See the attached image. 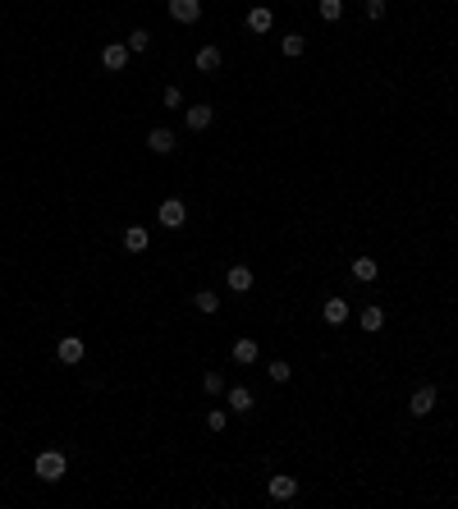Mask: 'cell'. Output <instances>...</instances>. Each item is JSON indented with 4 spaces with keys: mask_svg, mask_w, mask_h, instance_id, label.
Instances as JSON below:
<instances>
[{
    "mask_svg": "<svg viewBox=\"0 0 458 509\" xmlns=\"http://www.w3.org/2000/svg\"><path fill=\"white\" fill-rule=\"evenodd\" d=\"M321 317H326V326H344V321H349V303L339 299H326V308H321Z\"/></svg>",
    "mask_w": 458,
    "mask_h": 509,
    "instance_id": "obj_11",
    "label": "cell"
},
{
    "mask_svg": "<svg viewBox=\"0 0 458 509\" xmlns=\"http://www.w3.org/2000/svg\"><path fill=\"white\" fill-rule=\"evenodd\" d=\"M193 65H197V74H220V46H202Z\"/></svg>",
    "mask_w": 458,
    "mask_h": 509,
    "instance_id": "obj_12",
    "label": "cell"
},
{
    "mask_svg": "<svg viewBox=\"0 0 458 509\" xmlns=\"http://www.w3.org/2000/svg\"><path fill=\"white\" fill-rule=\"evenodd\" d=\"M229 358H234L239 367H252L257 358H262V349H257V340H248V335H243V340L229 344Z\"/></svg>",
    "mask_w": 458,
    "mask_h": 509,
    "instance_id": "obj_5",
    "label": "cell"
},
{
    "mask_svg": "<svg viewBox=\"0 0 458 509\" xmlns=\"http://www.w3.org/2000/svg\"><path fill=\"white\" fill-rule=\"evenodd\" d=\"M211 115H216V111H211V106H207V101H197V106H188V111H184V120H188V129H207V124H211Z\"/></svg>",
    "mask_w": 458,
    "mask_h": 509,
    "instance_id": "obj_14",
    "label": "cell"
},
{
    "mask_svg": "<svg viewBox=\"0 0 458 509\" xmlns=\"http://www.w3.org/2000/svg\"><path fill=\"white\" fill-rule=\"evenodd\" d=\"M266 377H271V381H280V386H284V381L294 377V367L284 363V358H271V363H266Z\"/></svg>",
    "mask_w": 458,
    "mask_h": 509,
    "instance_id": "obj_20",
    "label": "cell"
},
{
    "mask_svg": "<svg viewBox=\"0 0 458 509\" xmlns=\"http://www.w3.org/2000/svg\"><path fill=\"white\" fill-rule=\"evenodd\" d=\"M431 409H436V386L413 390V399H408V413H413V418H426Z\"/></svg>",
    "mask_w": 458,
    "mask_h": 509,
    "instance_id": "obj_7",
    "label": "cell"
},
{
    "mask_svg": "<svg viewBox=\"0 0 458 509\" xmlns=\"http://www.w3.org/2000/svg\"><path fill=\"white\" fill-rule=\"evenodd\" d=\"M280 51H284V56H289V60H298V56H303V51H307V37H303V33H289V37H284V42H280Z\"/></svg>",
    "mask_w": 458,
    "mask_h": 509,
    "instance_id": "obj_19",
    "label": "cell"
},
{
    "mask_svg": "<svg viewBox=\"0 0 458 509\" xmlns=\"http://www.w3.org/2000/svg\"><path fill=\"white\" fill-rule=\"evenodd\" d=\"M376 271H381V266H376V257H353V276H358V280H367V285H371V280H376Z\"/></svg>",
    "mask_w": 458,
    "mask_h": 509,
    "instance_id": "obj_18",
    "label": "cell"
},
{
    "mask_svg": "<svg viewBox=\"0 0 458 509\" xmlns=\"http://www.w3.org/2000/svg\"><path fill=\"white\" fill-rule=\"evenodd\" d=\"M202 390H207V395H225V377H220V372H207V377H202Z\"/></svg>",
    "mask_w": 458,
    "mask_h": 509,
    "instance_id": "obj_24",
    "label": "cell"
},
{
    "mask_svg": "<svg viewBox=\"0 0 458 509\" xmlns=\"http://www.w3.org/2000/svg\"><path fill=\"white\" fill-rule=\"evenodd\" d=\"M225 280H229V289H234V294H248V289H252V271H248V266H229Z\"/></svg>",
    "mask_w": 458,
    "mask_h": 509,
    "instance_id": "obj_15",
    "label": "cell"
},
{
    "mask_svg": "<svg viewBox=\"0 0 458 509\" xmlns=\"http://www.w3.org/2000/svg\"><path fill=\"white\" fill-rule=\"evenodd\" d=\"M317 10H321V19H326V23H339V19H344V0H321Z\"/></svg>",
    "mask_w": 458,
    "mask_h": 509,
    "instance_id": "obj_21",
    "label": "cell"
},
{
    "mask_svg": "<svg viewBox=\"0 0 458 509\" xmlns=\"http://www.w3.org/2000/svg\"><path fill=\"white\" fill-rule=\"evenodd\" d=\"M362 14H367L371 23H376V19H385V0H362Z\"/></svg>",
    "mask_w": 458,
    "mask_h": 509,
    "instance_id": "obj_26",
    "label": "cell"
},
{
    "mask_svg": "<svg viewBox=\"0 0 458 509\" xmlns=\"http://www.w3.org/2000/svg\"><path fill=\"white\" fill-rule=\"evenodd\" d=\"M165 106H170V111H179V106H184V92H179V88H165Z\"/></svg>",
    "mask_w": 458,
    "mask_h": 509,
    "instance_id": "obj_27",
    "label": "cell"
},
{
    "mask_svg": "<svg viewBox=\"0 0 458 509\" xmlns=\"http://www.w3.org/2000/svg\"><path fill=\"white\" fill-rule=\"evenodd\" d=\"M147 46H152V33H147V28H133L129 33V51H147Z\"/></svg>",
    "mask_w": 458,
    "mask_h": 509,
    "instance_id": "obj_23",
    "label": "cell"
},
{
    "mask_svg": "<svg viewBox=\"0 0 458 509\" xmlns=\"http://www.w3.org/2000/svg\"><path fill=\"white\" fill-rule=\"evenodd\" d=\"M147 239H152V234L142 230V225H129V230H124V248H129V253H147Z\"/></svg>",
    "mask_w": 458,
    "mask_h": 509,
    "instance_id": "obj_16",
    "label": "cell"
},
{
    "mask_svg": "<svg viewBox=\"0 0 458 509\" xmlns=\"http://www.w3.org/2000/svg\"><path fill=\"white\" fill-rule=\"evenodd\" d=\"M229 409H234V413H252V409H257L252 390L248 386H229Z\"/></svg>",
    "mask_w": 458,
    "mask_h": 509,
    "instance_id": "obj_13",
    "label": "cell"
},
{
    "mask_svg": "<svg viewBox=\"0 0 458 509\" xmlns=\"http://www.w3.org/2000/svg\"><path fill=\"white\" fill-rule=\"evenodd\" d=\"M170 19L175 23H197L202 19V0H170Z\"/></svg>",
    "mask_w": 458,
    "mask_h": 509,
    "instance_id": "obj_8",
    "label": "cell"
},
{
    "mask_svg": "<svg viewBox=\"0 0 458 509\" xmlns=\"http://www.w3.org/2000/svg\"><path fill=\"white\" fill-rule=\"evenodd\" d=\"M381 326H385V312H381V308H367V312H362V331H371V335H376Z\"/></svg>",
    "mask_w": 458,
    "mask_h": 509,
    "instance_id": "obj_22",
    "label": "cell"
},
{
    "mask_svg": "<svg viewBox=\"0 0 458 509\" xmlns=\"http://www.w3.org/2000/svg\"><path fill=\"white\" fill-rule=\"evenodd\" d=\"M37 477H42V482H60V477H65V454H60V450H42V454H37Z\"/></svg>",
    "mask_w": 458,
    "mask_h": 509,
    "instance_id": "obj_1",
    "label": "cell"
},
{
    "mask_svg": "<svg viewBox=\"0 0 458 509\" xmlns=\"http://www.w3.org/2000/svg\"><path fill=\"white\" fill-rule=\"evenodd\" d=\"M147 147H152L156 156H170V152H175V133H170V129L161 124V129H152V133H147Z\"/></svg>",
    "mask_w": 458,
    "mask_h": 509,
    "instance_id": "obj_10",
    "label": "cell"
},
{
    "mask_svg": "<svg viewBox=\"0 0 458 509\" xmlns=\"http://www.w3.org/2000/svg\"><path fill=\"white\" fill-rule=\"evenodd\" d=\"M129 56H133V51H129V42H110L106 51H101V65H106L110 74H124V65H129Z\"/></svg>",
    "mask_w": 458,
    "mask_h": 509,
    "instance_id": "obj_4",
    "label": "cell"
},
{
    "mask_svg": "<svg viewBox=\"0 0 458 509\" xmlns=\"http://www.w3.org/2000/svg\"><path fill=\"white\" fill-rule=\"evenodd\" d=\"M207 427H211V432H225V427H229V413L225 409H211L207 413Z\"/></svg>",
    "mask_w": 458,
    "mask_h": 509,
    "instance_id": "obj_25",
    "label": "cell"
},
{
    "mask_svg": "<svg viewBox=\"0 0 458 509\" xmlns=\"http://www.w3.org/2000/svg\"><path fill=\"white\" fill-rule=\"evenodd\" d=\"M55 358H60V363H65V367L83 363V340H78V335H65V340L55 344Z\"/></svg>",
    "mask_w": 458,
    "mask_h": 509,
    "instance_id": "obj_6",
    "label": "cell"
},
{
    "mask_svg": "<svg viewBox=\"0 0 458 509\" xmlns=\"http://www.w3.org/2000/svg\"><path fill=\"white\" fill-rule=\"evenodd\" d=\"M156 221L165 225V230H184V221H188V207L179 198H165L161 202V211H156Z\"/></svg>",
    "mask_w": 458,
    "mask_h": 509,
    "instance_id": "obj_2",
    "label": "cell"
},
{
    "mask_svg": "<svg viewBox=\"0 0 458 509\" xmlns=\"http://www.w3.org/2000/svg\"><path fill=\"white\" fill-rule=\"evenodd\" d=\"M266 496H271V500H294L298 496V477H289V473L266 477Z\"/></svg>",
    "mask_w": 458,
    "mask_h": 509,
    "instance_id": "obj_3",
    "label": "cell"
},
{
    "mask_svg": "<svg viewBox=\"0 0 458 509\" xmlns=\"http://www.w3.org/2000/svg\"><path fill=\"white\" fill-rule=\"evenodd\" d=\"M248 28H252V33H271V28H275L271 5H252V10H248Z\"/></svg>",
    "mask_w": 458,
    "mask_h": 509,
    "instance_id": "obj_9",
    "label": "cell"
},
{
    "mask_svg": "<svg viewBox=\"0 0 458 509\" xmlns=\"http://www.w3.org/2000/svg\"><path fill=\"white\" fill-rule=\"evenodd\" d=\"M193 308H197V312H207V317H211V312L220 308V294H216V289H197V294H193Z\"/></svg>",
    "mask_w": 458,
    "mask_h": 509,
    "instance_id": "obj_17",
    "label": "cell"
}]
</instances>
